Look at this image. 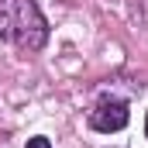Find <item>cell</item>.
<instances>
[{
  "label": "cell",
  "instance_id": "1",
  "mask_svg": "<svg viewBox=\"0 0 148 148\" xmlns=\"http://www.w3.org/2000/svg\"><path fill=\"white\" fill-rule=\"evenodd\" d=\"M0 38L24 52H35L45 45L48 24L35 0H0Z\"/></svg>",
  "mask_w": 148,
  "mask_h": 148
},
{
  "label": "cell",
  "instance_id": "2",
  "mask_svg": "<svg viewBox=\"0 0 148 148\" xmlns=\"http://www.w3.org/2000/svg\"><path fill=\"white\" fill-rule=\"evenodd\" d=\"M90 124L97 127V131H103V134H110V131H121L124 124H127V107L124 103H100L97 110L90 114Z\"/></svg>",
  "mask_w": 148,
  "mask_h": 148
},
{
  "label": "cell",
  "instance_id": "3",
  "mask_svg": "<svg viewBox=\"0 0 148 148\" xmlns=\"http://www.w3.org/2000/svg\"><path fill=\"white\" fill-rule=\"evenodd\" d=\"M28 148H52V145H48V138H31Z\"/></svg>",
  "mask_w": 148,
  "mask_h": 148
},
{
  "label": "cell",
  "instance_id": "4",
  "mask_svg": "<svg viewBox=\"0 0 148 148\" xmlns=\"http://www.w3.org/2000/svg\"><path fill=\"white\" fill-rule=\"evenodd\" d=\"M145 134H148V117H145Z\"/></svg>",
  "mask_w": 148,
  "mask_h": 148
}]
</instances>
